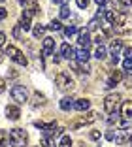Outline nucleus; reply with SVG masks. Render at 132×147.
<instances>
[{"mask_svg": "<svg viewBox=\"0 0 132 147\" xmlns=\"http://www.w3.org/2000/svg\"><path fill=\"white\" fill-rule=\"evenodd\" d=\"M115 142H117V143H127L128 138H127L125 134H119V136H115Z\"/></svg>", "mask_w": 132, "mask_h": 147, "instance_id": "30", "label": "nucleus"}, {"mask_svg": "<svg viewBox=\"0 0 132 147\" xmlns=\"http://www.w3.org/2000/svg\"><path fill=\"white\" fill-rule=\"evenodd\" d=\"M40 147H57V145H55V142H53L51 138H45V136H43L42 138V145Z\"/></svg>", "mask_w": 132, "mask_h": 147, "instance_id": "26", "label": "nucleus"}, {"mask_svg": "<svg viewBox=\"0 0 132 147\" xmlns=\"http://www.w3.org/2000/svg\"><path fill=\"white\" fill-rule=\"evenodd\" d=\"M60 147H72V138H70L68 134H64L62 138H60Z\"/></svg>", "mask_w": 132, "mask_h": 147, "instance_id": "25", "label": "nucleus"}, {"mask_svg": "<svg viewBox=\"0 0 132 147\" xmlns=\"http://www.w3.org/2000/svg\"><path fill=\"white\" fill-rule=\"evenodd\" d=\"M72 108H74V98H70V96H64V98L60 100V109H64V111H70Z\"/></svg>", "mask_w": 132, "mask_h": 147, "instance_id": "16", "label": "nucleus"}, {"mask_svg": "<svg viewBox=\"0 0 132 147\" xmlns=\"http://www.w3.org/2000/svg\"><path fill=\"white\" fill-rule=\"evenodd\" d=\"M121 2H123V8H128L132 4V0H121Z\"/></svg>", "mask_w": 132, "mask_h": 147, "instance_id": "41", "label": "nucleus"}, {"mask_svg": "<svg viewBox=\"0 0 132 147\" xmlns=\"http://www.w3.org/2000/svg\"><path fill=\"white\" fill-rule=\"evenodd\" d=\"M6 17H8V9H6V8H2V6H0V21H4Z\"/></svg>", "mask_w": 132, "mask_h": 147, "instance_id": "33", "label": "nucleus"}, {"mask_svg": "<svg viewBox=\"0 0 132 147\" xmlns=\"http://www.w3.org/2000/svg\"><path fill=\"white\" fill-rule=\"evenodd\" d=\"M0 2H4V0H0Z\"/></svg>", "mask_w": 132, "mask_h": 147, "instance_id": "48", "label": "nucleus"}, {"mask_svg": "<svg viewBox=\"0 0 132 147\" xmlns=\"http://www.w3.org/2000/svg\"><path fill=\"white\" fill-rule=\"evenodd\" d=\"M19 4H26V0H19Z\"/></svg>", "mask_w": 132, "mask_h": 147, "instance_id": "45", "label": "nucleus"}, {"mask_svg": "<svg viewBox=\"0 0 132 147\" xmlns=\"http://www.w3.org/2000/svg\"><path fill=\"white\" fill-rule=\"evenodd\" d=\"M6 115H8V119H12V121H17L21 111H19L17 106H8V108H6Z\"/></svg>", "mask_w": 132, "mask_h": 147, "instance_id": "14", "label": "nucleus"}, {"mask_svg": "<svg viewBox=\"0 0 132 147\" xmlns=\"http://www.w3.org/2000/svg\"><path fill=\"white\" fill-rule=\"evenodd\" d=\"M121 117H125V119H130L132 117V102L130 100H125L123 106H121Z\"/></svg>", "mask_w": 132, "mask_h": 147, "instance_id": "13", "label": "nucleus"}, {"mask_svg": "<svg viewBox=\"0 0 132 147\" xmlns=\"http://www.w3.org/2000/svg\"><path fill=\"white\" fill-rule=\"evenodd\" d=\"M128 142H130V143H132V134H130V136H128Z\"/></svg>", "mask_w": 132, "mask_h": 147, "instance_id": "46", "label": "nucleus"}, {"mask_svg": "<svg viewBox=\"0 0 132 147\" xmlns=\"http://www.w3.org/2000/svg\"><path fill=\"white\" fill-rule=\"evenodd\" d=\"M40 104H43V96L42 94H36L34 96V106H40Z\"/></svg>", "mask_w": 132, "mask_h": 147, "instance_id": "35", "label": "nucleus"}, {"mask_svg": "<svg viewBox=\"0 0 132 147\" xmlns=\"http://www.w3.org/2000/svg\"><path fill=\"white\" fill-rule=\"evenodd\" d=\"M119 104H121V96L117 94V92H111V94H108L106 98H104V109H106L108 113L117 111Z\"/></svg>", "mask_w": 132, "mask_h": 147, "instance_id": "3", "label": "nucleus"}, {"mask_svg": "<svg viewBox=\"0 0 132 147\" xmlns=\"http://www.w3.org/2000/svg\"><path fill=\"white\" fill-rule=\"evenodd\" d=\"M70 17V8L68 6H62L60 8V19H68Z\"/></svg>", "mask_w": 132, "mask_h": 147, "instance_id": "27", "label": "nucleus"}, {"mask_svg": "<svg viewBox=\"0 0 132 147\" xmlns=\"http://www.w3.org/2000/svg\"><path fill=\"white\" fill-rule=\"evenodd\" d=\"M123 70H125L127 74H132V61L125 59V62H123Z\"/></svg>", "mask_w": 132, "mask_h": 147, "instance_id": "28", "label": "nucleus"}, {"mask_svg": "<svg viewBox=\"0 0 132 147\" xmlns=\"http://www.w3.org/2000/svg\"><path fill=\"white\" fill-rule=\"evenodd\" d=\"M96 28H98V21H96V19H93V21L89 23V26H87V30H96Z\"/></svg>", "mask_w": 132, "mask_h": 147, "instance_id": "31", "label": "nucleus"}, {"mask_svg": "<svg viewBox=\"0 0 132 147\" xmlns=\"http://www.w3.org/2000/svg\"><path fill=\"white\" fill-rule=\"evenodd\" d=\"M45 28H47V26H43V25H36V26H34V30H32L34 38H42V36L45 34Z\"/></svg>", "mask_w": 132, "mask_h": 147, "instance_id": "19", "label": "nucleus"}, {"mask_svg": "<svg viewBox=\"0 0 132 147\" xmlns=\"http://www.w3.org/2000/svg\"><path fill=\"white\" fill-rule=\"evenodd\" d=\"M53 49H55V40L53 38H43V45H42V55L43 57H47V55H51L53 53Z\"/></svg>", "mask_w": 132, "mask_h": 147, "instance_id": "9", "label": "nucleus"}, {"mask_svg": "<svg viewBox=\"0 0 132 147\" xmlns=\"http://www.w3.org/2000/svg\"><path fill=\"white\" fill-rule=\"evenodd\" d=\"M0 62H2V53H0Z\"/></svg>", "mask_w": 132, "mask_h": 147, "instance_id": "47", "label": "nucleus"}, {"mask_svg": "<svg viewBox=\"0 0 132 147\" xmlns=\"http://www.w3.org/2000/svg\"><path fill=\"white\" fill-rule=\"evenodd\" d=\"M4 43H6V34L0 32V45H4Z\"/></svg>", "mask_w": 132, "mask_h": 147, "instance_id": "40", "label": "nucleus"}, {"mask_svg": "<svg viewBox=\"0 0 132 147\" xmlns=\"http://www.w3.org/2000/svg\"><path fill=\"white\" fill-rule=\"evenodd\" d=\"M94 57H96L98 61H104V59H106V47H104V45H98L96 51H94Z\"/></svg>", "mask_w": 132, "mask_h": 147, "instance_id": "20", "label": "nucleus"}, {"mask_svg": "<svg viewBox=\"0 0 132 147\" xmlns=\"http://www.w3.org/2000/svg\"><path fill=\"white\" fill-rule=\"evenodd\" d=\"M9 94H12V98L15 100L17 104H25L26 100H28V92H26L25 85H13Z\"/></svg>", "mask_w": 132, "mask_h": 147, "instance_id": "2", "label": "nucleus"}, {"mask_svg": "<svg viewBox=\"0 0 132 147\" xmlns=\"http://www.w3.org/2000/svg\"><path fill=\"white\" fill-rule=\"evenodd\" d=\"M100 136H102V134H100V130H93V132H91V138H93V140H100Z\"/></svg>", "mask_w": 132, "mask_h": 147, "instance_id": "36", "label": "nucleus"}, {"mask_svg": "<svg viewBox=\"0 0 132 147\" xmlns=\"http://www.w3.org/2000/svg\"><path fill=\"white\" fill-rule=\"evenodd\" d=\"M113 28H115V32H117V34H125V32H130V30H132V19H128V21L121 23V25H113Z\"/></svg>", "mask_w": 132, "mask_h": 147, "instance_id": "11", "label": "nucleus"}, {"mask_svg": "<svg viewBox=\"0 0 132 147\" xmlns=\"http://www.w3.org/2000/svg\"><path fill=\"white\" fill-rule=\"evenodd\" d=\"M89 106H91V102L87 98H79V100L74 102V108H76L77 111H85V109H89Z\"/></svg>", "mask_w": 132, "mask_h": 147, "instance_id": "15", "label": "nucleus"}, {"mask_svg": "<svg viewBox=\"0 0 132 147\" xmlns=\"http://www.w3.org/2000/svg\"><path fill=\"white\" fill-rule=\"evenodd\" d=\"M94 2H96L98 6H104V4H106V2H108V0H94Z\"/></svg>", "mask_w": 132, "mask_h": 147, "instance_id": "43", "label": "nucleus"}, {"mask_svg": "<svg viewBox=\"0 0 132 147\" xmlns=\"http://www.w3.org/2000/svg\"><path fill=\"white\" fill-rule=\"evenodd\" d=\"M26 140H28V136H26L25 130H21V128L9 130V142H12L13 147H25L26 145Z\"/></svg>", "mask_w": 132, "mask_h": 147, "instance_id": "1", "label": "nucleus"}, {"mask_svg": "<svg viewBox=\"0 0 132 147\" xmlns=\"http://www.w3.org/2000/svg\"><path fill=\"white\" fill-rule=\"evenodd\" d=\"M96 119H98V113H96V111H87L85 117L81 119V123H94Z\"/></svg>", "mask_w": 132, "mask_h": 147, "instance_id": "18", "label": "nucleus"}, {"mask_svg": "<svg viewBox=\"0 0 132 147\" xmlns=\"http://www.w3.org/2000/svg\"><path fill=\"white\" fill-rule=\"evenodd\" d=\"M104 13H106V11H104V8H100V9H98V11H96V19H98V17H102Z\"/></svg>", "mask_w": 132, "mask_h": 147, "instance_id": "42", "label": "nucleus"}, {"mask_svg": "<svg viewBox=\"0 0 132 147\" xmlns=\"http://www.w3.org/2000/svg\"><path fill=\"white\" fill-rule=\"evenodd\" d=\"M6 91V83H4V79L0 78V92H4Z\"/></svg>", "mask_w": 132, "mask_h": 147, "instance_id": "39", "label": "nucleus"}, {"mask_svg": "<svg viewBox=\"0 0 132 147\" xmlns=\"http://www.w3.org/2000/svg\"><path fill=\"white\" fill-rule=\"evenodd\" d=\"M106 140L113 142V140H115V132H108V134H106Z\"/></svg>", "mask_w": 132, "mask_h": 147, "instance_id": "38", "label": "nucleus"}, {"mask_svg": "<svg viewBox=\"0 0 132 147\" xmlns=\"http://www.w3.org/2000/svg\"><path fill=\"white\" fill-rule=\"evenodd\" d=\"M42 132H43V136H45V138H51V136L55 138V136H60V134H62V130L57 126V123H49V125H45Z\"/></svg>", "mask_w": 132, "mask_h": 147, "instance_id": "6", "label": "nucleus"}, {"mask_svg": "<svg viewBox=\"0 0 132 147\" xmlns=\"http://www.w3.org/2000/svg\"><path fill=\"white\" fill-rule=\"evenodd\" d=\"M121 49H123V42H121V40H113L111 45H110V51H111V61H113L115 64H117V61H119Z\"/></svg>", "mask_w": 132, "mask_h": 147, "instance_id": "7", "label": "nucleus"}, {"mask_svg": "<svg viewBox=\"0 0 132 147\" xmlns=\"http://www.w3.org/2000/svg\"><path fill=\"white\" fill-rule=\"evenodd\" d=\"M89 57H91L89 51H87V49H83V47L76 51V59H77L79 62H87V61H89Z\"/></svg>", "mask_w": 132, "mask_h": 147, "instance_id": "17", "label": "nucleus"}, {"mask_svg": "<svg viewBox=\"0 0 132 147\" xmlns=\"http://www.w3.org/2000/svg\"><path fill=\"white\" fill-rule=\"evenodd\" d=\"M47 28H49V30H60V28H62V25H60L59 19H53V21L47 25Z\"/></svg>", "mask_w": 132, "mask_h": 147, "instance_id": "23", "label": "nucleus"}, {"mask_svg": "<svg viewBox=\"0 0 132 147\" xmlns=\"http://www.w3.org/2000/svg\"><path fill=\"white\" fill-rule=\"evenodd\" d=\"M6 143H9V132L0 130V145H6Z\"/></svg>", "mask_w": 132, "mask_h": 147, "instance_id": "24", "label": "nucleus"}, {"mask_svg": "<svg viewBox=\"0 0 132 147\" xmlns=\"http://www.w3.org/2000/svg\"><path fill=\"white\" fill-rule=\"evenodd\" d=\"M64 2H66V0H55V4H60V6H62Z\"/></svg>", "mask_w": 132, "mask_h": 147, "instance_id": "44", "label": "nucleus"}, {"mask_svg": "<svg viewBox=\"0 0 132 147\" xmlns=\"http://www.w3.org/2000/svg\"><path fill=\"white\" fill-rule=\"evenodd\" d=\"M77 42L83 49H87L91 45V36H89V30L83 28V30H77Z\"/></svg>", "mask_w": 132, "mask_h": 147, "instance_id": "8", "label": "nucleus"}, {"mask_svg": "<svg viewBox=\"0 0 132 147\" xmlns=\"http://www.w3.org/2000/svg\"><path fill=\"white\" fill-rule=\"evenodd\" d=\"M19 26H21L23 30H30V19L28 17H25V15H21V21H19Z\"/></svg>", "mask_w": 132, "mask_h": 147, "instance_id": "22", "label": "nucleus"}, {"mask_svg": "<svg viewBox=\"0 0 132 147\" xmlns=\"http://www.w3.org/2000/svg\"><path fill=\"white\" fill-rule=\"evenodd\" d=\"M121 79H123V74H121L119 70H113V72L110 74V79H108V85L106 87H115Z\"/></svg>", "mask_w": 132, "mask_h": 147, "instance_id": "12", "label": "nucleus"}, {"mask_svg": "<svg viewBox=\"0 0 132 147\" xmlns=\"http://www.w3.org/2000/svg\"><path fill=\"white\" fill-rule=\"evenodd\" d=\"M128 126H130V119H125L123 123H119V128H121V130H127Z\"/></svg>", "mask_w": 132, "mask_h": 147, "instance_id": "32", "label": "nucleus"}, {"mask_svg": "<svg viewBox=\"0 0 132 147\" xmlns=\"http://www.w3.org/2000/svg\"><path fill=\"white\" fill-rule=\"evenodd\" d=\"M76 2H77V6H79L81 9H85L87 6H89V0H76Z\"/></svg>", "mask_w": 132, "mask_h": 147, "instance_id": "34", "label": "nucleus"}, {"mask_svg": "<svg viewBox=\"0 0 132 147\" xmlns=\"http://www.w3.org/2000/svg\"><path fill=\"white\" fill-rule=\"evenodd\" d=\"M13 38H21V26H19V25H15V26H13Z\"/></svg>", "mask_w": 132, "mask_h": 147, "instance_id": "29", "label": "nucleus"}, {"mask_svg": "<svg viewBox=\"0 0 132 147\" xmlns=\"http://www.w3.org/2000/svg\"><path fill=\"white\" fill-rule=\"evenodd\" d=\"M125 57H127L128 61H132V47H127V49H125Z\"/></svg>", "mask_w": 132, "mask_h": 147, "instance_id": "37", "label": "nucleus"}, {"mask_svg": "<svg viewBox=\"0 0 132 147\" xmlns=\"http://www.w3.org/2000/svg\"><path fill=\"white\" fill-rule=\"evenodd\" d=\"M55 83H57V87H59L60 91H68V89H72V87H74V81H72V78H70V76H68L66 72H60V74H57Z\"/></svg>", "mask_w": 132, "mask_h": 147, "instance_id": "4", "label": "nucleus"}, {"mask_svg": "<svg viewBox=\"0 0 132 147\" xmlns=\"http://www.w3.org/2000/svg\"><path fill=\"white\" fill-rule=\"evenodd\" d=\"M77 34V26L76 25H68V26H64V36L66 38H70V36Z\"/></svg>", "mask_w": 132, "mask_h": 147, "instance_id": "21", "label": "nucleus"}, {"mask_svg": "<svg viewBox=\"0 0 132 147\" xmlns=\"http://www.w3.org/2000/svg\"><path fill=\"white\" fill-rule=\"evenodd\" d=\"M6 55L12 59V61H15L17 64H21V66H26V57L23 55L21 51H19L17 47H13V45H8L6 47Z\"/></svg>", "mask_w": 132, "mask_h": 147, "instance_id": "5", "label": "nucleus"}, {"mask_svg": "<svg viewBox=\"0 0 132 147\" xmlns=\"http://www.w3.org/2000/svg\"><path fill=\"white\" fill-rule=\"evenodd\" d=\"M60 55L64 59H76V49L70 45V43H62L60 45Z\"/></svg>", "mask_w": 132, "mask_h": 147, "instance_id": "10", "label": "nucleus"}]
</instances>
